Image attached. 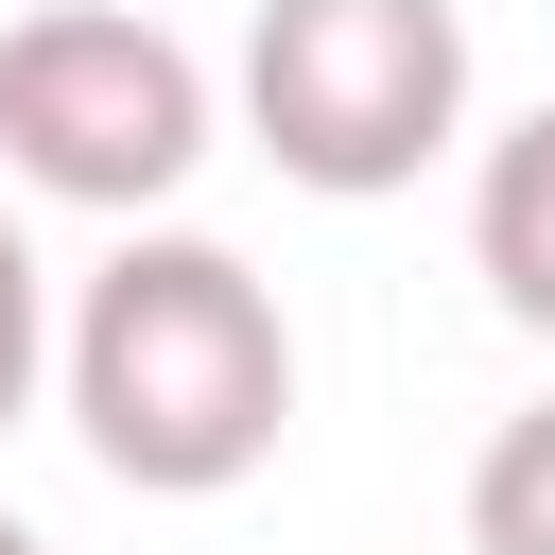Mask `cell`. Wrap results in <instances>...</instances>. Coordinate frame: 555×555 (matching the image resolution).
<instances>
[{
  "label": "cell",
  "instance_id": "obj_6",
  "mask_svg": "<svg viewBox=\"0 0 555 555\" xmlns=\"http://www.w3.org/2000/svg\"><path fill=\"white\" fill-rule=\"evenodd\" d=\"M35 382H52V278H35V225L0 208V434L35 416Z\"/></svg>",
  "mask_w": 555,
  "mask_h": 555
},
{
  "label": "cell",
  "instance_id": "obj_3",
  "mask_svg": "<svg viewBox=\"0 0 555 555\" xmlns=\"http://www.w3.org/2000/svg\"><path fill=\"white\" fill-rule=\"evenodd\" d=\"M208 52L156 35L139 0H35L0 35V173L52 191V208H121L156 225L191 173H208Z\"/></svg>",
  "mask_w": 555,
  "mask_h": 555
},
{
  "label": "cell",
  "instance_id": "obj_2",
  "mask_svg": "<svg viewBox=\"0 0 555 555\" xmlns=\"http://www.w3.org/2000/svg\"><path fill=\"white\" fill-rule=\"evenodd\" d=\"M243 139L330 208L416 191L468 139V17L451 0H260L243 17Z\"/></svg>",
  "mask_w": 555,
  "mask_h": 555
},
{
  "label": "cell",
  "instance_id": "obj_7",
  "mask_svg": "<svg viewBox=\"0 0 555 555\" xmlns=\"http://www.w3.org/2000/svg\"><path fill=\"white\" fill-rule=\"evenodd\" d=\"M0 555H52V538H35V520H0Z\"/></svg>",
  "mask_w": 555,
  "mask_h": 555
},
{
  "label": "cell",
  "instance_id": "obj_4",
  "mask_svg": "<svg viewBox=\"0 0 555 555\" xmlns=\"http://www.w3.org/2000/svg\"><path fill=\"white\" fill-rule=\"evenodd\" d=\"M468 260H486V295L555 347V104L486 139V173H468Z\"/></svg>",
  "mask_w": 555,
  "mask_h": 555
},
{
  "label": "cell",
  "instance_id": "obj_1",
  "mask_svg": "<svg viewBox=\"0 0 555 555\" xmlns=\"http://www.w3.org/2000/svg\"><path fill=\"white\" fill-rule=\"evenodd\" d=\"M52 382H69V434L104 451V486L225 503L295 434V312H278V278L243 243L121 225V260L52 312Z\"/></svg>",
  "mask_w": 555,
  "mask_h": 555
},
{
  "label": "cell",
  "instance_id": "obj_5",
  "mask_svg": "<svg viewBox=\"0 0 555 555\" xmlns=\"http://www.w3.org/2000/svg\"><path fill=\"white\" fill-rule=\"evenodd\" d=\"M468 555H555V399L468 451Z\"/></svg>",
  "mask_w": 555,
  "mask_h": 555
}]
</instances>
